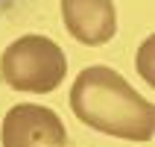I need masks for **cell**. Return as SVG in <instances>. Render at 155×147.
<instances>
[{
	"instance_id": "6da1fadb",
	"label": "cell",
	"mask_w": 155,
	"mask_h": 147,
	"mask_svg": "<svg viewBox=\"0 0 155 147\" xmlns=\"http://www.w3.org/2000/svg\"><path fill=\"white\" fill-rule=\"evenodd\" d=\"M70 109L91 130L129 141H149L155 132V109L114 68L91 65L73 79Z\"/></svg>"
},
{
	"instance_id": "7a4b0ae2",
	"label": "cell",
	"mask_w": 155,
	"mask_h": 147,
	"mask_svg": "<svg viewBox=\"0 0 155 147\" xmlns=\"http://www.w3.org/2000/svg\"><path fill=\"white\" fill-rule=\"evenodd\" d=\"M68 74V59L59 44L47 35H21L0 56V77L15 91L47 94Z\"/></svg>"
},
{
	"instance_id": "3957f363",
	"label": "cell",
	"mask_w": 155,
	"mask_h": 147,
	"mask_svg": "<svg viewBox=\"0 0 155 147\" xmlns=\"http://www.w3.org/2000/svg\"><path fill=\"white\" fill-rule=\"evenodd\" d=\"M3 147H68V130L47 106L18 103L3 118Z\"/></svg>"
},
{
	"instance_id": "277c9868",
	"label": "cell",
	"mask_w": 155,
	"mask_h": 147,
	"mask_svg": "<svg viewBox=\"0 0 155 147\" xmlns=\"http://www.w3.org/2000/svg\"><path fill=\"white\" fill-rule=\"evenodd\" d=\"M61 18L68 33L88 47L111 41L117 30L114 0H61Z\"/></svg>"
},
{
	"instance_id": "5b68a950",
	"label": "cell",
	"mask_w": 155,
	"mask_h": 147,
	"mask_svg": "<svg viewBox=\"0 0 155 147\" xmlns=\"http://www.w3.org/2000/svg\"><path fill=\"white\" fill-rule=\"evenodd\" d=\"M0 3H12V0H0Z\"/></svg>"
}]
</instances>
